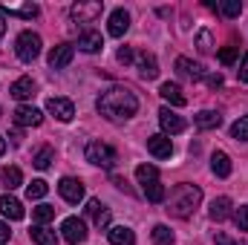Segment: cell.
<instances>
[{
	"label": "cell",
	"instance_id": "1",
	"mask_svg": "<svg viewBox=\"0 0 248 245\" xmlns=\"http://www.w3.org/2000/svg\"><path fill=\"white\" fill-rule=\"evenodd\" d=\"M139 110V98L127 90V87H110L107 92H101L98 98V113L110 122H119V119H130L136 116Z\"/></svg>",
	"mask_w": 248,
	"mask_h": 245
},
{
	"label": "cell",
	"instance_id": "2",
	"mask_svg": "<svg viewBox=\"0 0 248 245\" xmlns=\"http://www.w3.org/2000/svg\"><path fill=\"white\" fill-rule=\"evenodd\" d=\"M199 202H202V190L196 187V184H176L173 190H170V199H168V211L173 214V216H179V219H187V216H193V211L199 208Z\"/></svg>",
	"mask_w": 248,
	"mask_h": 245
},
{
	"label": "cell",
	"instance_id": "3",
	"mask_svg": "<svg viewBox=\"0 0 248 245\" xmlns=\"http://www.w3.org/2000/svg\"><path fill=\"white\" fill-rule=\"evenodd\" d=\"M15 52H17V58L23 63H32L38 55H41V35H35V32H20L17 35V44H15Z\"/></svg>",
	"mask_w": 248,
	"mask_h": 245
},
{
	"label": "cell",
	"instance_id": "4",
	"mask_svg": "<svg viewBox=\"0 0 248 245\" xmlns=\"http://www.w3.org/2000/svg\"><path fill=\"white\" fill-rule=\"evenodd\" d=\"M116 150L104 141H90L87 144V162L90 165H98V168H113L116 165Z\"/></svg>",
	"mask_w": 248,
	"mask_h": 245
},
{
	"label": "cell",
	"instance_id": "5",
	"mask_svg": "<svg viewBox=\"0 0 248 245\" xmlns=\"http://www.w3.org/2000/svg\"><path fill=\"white\" fill-rule=\"evenodd\" d=\"M101 9H104V3H98V0H93V3H75V6L69 9V15H72V20H78V23H93V20L101 15Z\"/></svg>",
	"mask_w": 248,
	"mask_h": 245
},
{
	"label": "cell",
	"instance_id": "6",
	"mask_svg": "<svg viewBox=\"0 0 248 245\" xmlns=\"http://www.w3.org/2000/svg\"><path fill=\"white\" fill-rule=\"evenodd\" d=\"M61 231H63V240L72 243V245L87 240V225H84V219H78V216H66L63 225H61Z\"/></svg>",
	"mask_w": 248,
	"mask_h": 245
},
{
	"label": "cell",
	"instance_id": "7",
	"mask_svg": "<svg viewBox=\"0 0 248 245\" xmlns=\"http://www.w3.org/2000/svg\"><path fill=\"white\" fill-rule=\"evenodd\" d=\"M58 190H61V196L69 205H78L84 199V184L78 182V179H72V176H63L61 182H58Z\"/></svg>",
	"mask_w": 248,
	"mask_h": 245
},
{
	"label": "cell",
	"instance_id": "8",
	"mask_svg": "<svg viewBox=\"0 0 248 245\" xmlns=\"http://www.w3.org/2000/svg\"><path fill=\"white\" fill-rule=\"evenodd\" d=\"M75 58V46L72 44H58V46H52V52H49V66L52 69H63V66H69Z\"/></svg>",
	"mask_w": 248,
	"mask_h": 245
},
{
	"label": "cell",
	"instance_id": "9",
	"mask_svg": "<svg viewBox=\"0 0 248 245\" xmlns=\"http://www.w3.org/2000/svg\"><path fill=\"white\" fill-rule=\"evenodd\" d=\"M46 110H49L58 122H72V116H75V107H72L69 98H49V101H46Z\"/></svg>",
	"mask_w": 248,
	"mask_h": 245
},
{
	"label": "cell",
	"instance_id": "10",
	"mask_svg": "<svg viewBox=\"0 0 248 245\" xmlns=\"http://www.w3.org/2000/svg\"><path fill=\"white\" fill-rule=\"evenodd\" d=\"M159 124H162V130H165V133H170V136L185 130V119H182V116H176L170 107H162V110H159Z\"/></svg>",
	"mask_w": 248,
	"mask_h": 245
},
{
	"label": "cell",
	"instance_id": "11",
	"mask_svg": "<svg viewBox=\"0 0 248 245\" xmlns=\"http://www.w3.org/2000/svg\"><path fill=\"white\" fill-rule=\"evenodd\" d=\"M12 119H15V124H20V127H38V124L44 122V113L35 110V107H17Z\"/></svg>",
	"mask_w": 248,
	"mask_h": 245
},
{
	"label": "cell",
	"instance_id": "12",
	"mask_svg": "<svg viewBox=\"0 0 248 245\" xmlns=\"http://www.w3.org/2000/svg\"><path fill=\"white\" fill-rule=\"evenodd\" d=\"M147 150H150L156 159H170L173 144H170V138H168V136H150V138H147Z\"/></svg>",
	"mask_w": 248,
	"mask_h": 245
},
{
	"label": "cell",
	"instance_id": "13",
	"mask_svg": "<svg viewBox=\"0 0 248 245\" xmlns=\"http://www.w3.org/2000/svg\"><path fill=\"white\" fill-rule=\"evenodd\" d=\"M84 211H87V214L93 216V222H95L98 228H107V225H110V211H107V208H104V205H101L98 199H90Z\"/></svg>",
	"mask_w": 248,
	"mask_h": 245
},
{
	"label": "cell",
	"instance_id": "14",
	"mask_svg": "<svg viewBox=\"0 0 248 245\" xmlns=\"http://www.w3.org/2000/svg\"><path fill=\"white\" fill-rule=\"evenodd\" d=\"M107 29H110L113 38H122L124 32L130 29V15H127L124 9H116V12L110 15V26H107Z\"/></svg>",
	"mask_w": 248,
	"mask_h": 245
},
{
	"label": "cell",
	"instance_id": "15",
	"mask_svg": "<svg viewBox=\"0 0 248 245\" xmlns=\"http://www.w3.org/2000/svg\"><path fill=\"white\" fill-rule=\"evenodd\" d=\"M211 170H214L219 179H228V176H231V159H228V153L217 150V153L211 156Z\"/></svg>",
	"mask_w": 248,
	"mask_h": 245
},
{
	"label": "cell",
	"instance_id": "16",
	"mask_svg": "<svg viewBox=\"0 0 248 245\" xmlns=\"http://www.w3.org/2000/svg\"><path fill=\"white\" fill-rule=\"evenodd\" d=\"M0 214L9 216V219H23V205L15 199V196H0Z\"/></svg>",
	"mask_w": 248,
	"mask_h": 245
},
{
	"label": "cell",
	"instance_id": "17",
	"mask_svg": "<svg viewBox=\"0 0 248 245\" xmlns=\"http://www.w3.org/2000/svg\"><path fill=\"white\" fill-rule=\"evenodd\" d=\"M136 63H139V75H141V78L150 81V78L159 75V63H156V58H153L150 52H141V55L136 58Z\"/></svg>",
	"mask_w": 248,
	"mask_h": 245
},
{
	"label": "cell",
	"instance_id": "18",
	"mask_svg": "<svg viewBox=\"0 0 248 245\" xmlns=\"http://www.w3.org/2000/svg\"><path fill=\"white\" fill-rule=\"evenodd\" d=\"M159 92H162V98H165L170 107H185V104H187V98L182 95V90H179L176 84H170V81H168V84H162V90H159Z\"/></svg>",
	"mask_w": 248,
	"mask_h": 245
},
{
	"label": "cell",
	"instance_id": "19",
	"mask_svg": "<svg viewBox=\"0 0 248 245\" xmlns=\"http://www.w3.org/2000/svg\"><path fill=\"white\" fill-rule=\"evenodd\" d=\"M17 101H23V98H32L35 95V81L32 78H17L15 84H12V90H9Z\"/></svg>",
	"mask_w": 248,
	"mask_h": 245
},
{
	"label": "cell",
	"instance_id": "20",
	"mask_svg": "<svg viewBox=\"0 0 248 245\" xmlns=\"http://www.w3.org/2000/svg\"><path fill=\"white\" fill-rule=\"evenodd\" d=\"M107 237H110V245H133V243H136V234H133L130 228H124V225L110 228V231H107Z\"/></svg>",
	"mask_w": 248,
	"mask_h": 245
},
{
	"label": "cell",
	"instance_id": "21",
	"mask_svg": "<svg viewBox=\"0 0 248 245\" xmlns=\"http://www.w3.org/2000/svg\"><path fill=\"white\" fill-rule=\"evenodd\" d=\"M196 127L199 130H217L219 124H222V116L219 113H214V110H202V113H196Z\"/></svg>",
	"mask_w": 248,
	"mask_h": 245
},
{
	"label": "cell",
	"instance_id": "22",
	"mask_svg": "<svg viewBox=\"0 0 248 245\" xmlns=\"http://www.w3.org/2000/svg\"><path fill=\"white\" fill-rule=\"evenodd\" d=\"M78 46L84 49V52H98L101 46H104V41H101V35L98 32H93V29H87L81 38H78Z\"/></svg>",
	"mask_w": 248,
	"mask_h": 245
},
{
	"label": "cell",
	"instance_id": "23",
	"mask_svg": "<svg viewBox=\"0 0 248 245\" xmlns=\"http://www.w3.org/2000/svg\"><path fill=\"white\" fill-rule=\"evenodd\" d=\"M29 237H32L35 245H58L55 231H49V228H44V225H35V228L29 231Z\"/></svg>",
	"mask_w": 248,
	"mask_h": 245
},
{
	"label": "cell",
	"instance_id": "24",
	"mask_svg": "<svg viewBox=\"0 0 248 245\" xmlns=\"http://www.w3.org/2000/svg\"><path fill=\"white\" fill-rule=\"evenodd\" d=\"M228 214H231V199H228V196H219V199H214V202H211V219L222 222Z\"/></svg>",
	"mask_w": 248,
	"mask_h": 245
},
{
	"label": "cell",
	"instance_id": "25",
	"mask_svg": "<svg viewBox=\"0 0 248 245\" xmlns=\"http://www.w3.org/2000/svg\"><path fill=\"white\" fill-rule=\"evenodd\" d=\"M176 72L182 75V78H202V66L199 63H193V61H187V58H179L176 61Z\"/></svg>",
	"mask_w": 248,
	"mask_h": 245
},
{
	"label": "cell",
	"instance_id": "26",
	"mask_svg": "<svg viewBox=\"0 0 248 245\" xmlns=\"http://www.w3.org/2000/svg\"><path fill=\"white\" fill-rule=\"evenodd\" d=\"M136 179H139V184L159 182V170H156L153 165H139V168H136Z\"/></svg>",
	"mask_w": 248,
	"mask_h": 245
},
{
	"label": "cell",
	"instance_id": "27",
	"mask_svg": "<svg viewBox=\"0 0 248 245\" xmlns=\"http://www.w3.org/2000/svg\"><path fill=\"white\" fill-rule=\"evenodd\" d=\"M52 159H55V153H52V147H41L35 156H32V165L38 168V170H46L49 165H52Z\"/></svg>",
	"mask_w": 248,
	"mask_h": 245
},
{
	"label": "cell",
	"instance_id": "28",
	"mask_svg": "<svg viewBox=\"0 0 248 245\" xmlns=\"http://www.w3.org/2000/svg\"><path fill=\"white\" fill-rule=\"evenodd\" d=\"M141 190H144V196L150 199V202H165V184L162 182H150V184H141Z\"/></svg>",
	"mask_w": 248,
	"mask_h": 245
},
{
	"label": "cell",
	"instance_id": "29",
	"mask_svg": "<svg viewBox=\"0 0 248 245\" xmlns=\"http://www.w3.org/2000/svg\"><path fill=\"white\" fill-rule=\"evenodd\" d=\"M20 182H23V173H20L17 168H6V170H3V187L15 190V187H20Z\"/></svg>",
	"mask_w": 248,
	"mask_h": 245
},
{
	"label": "cell",
	"instance_id": "30",
	"mask_svg": "<svg viewBox=\"0 0 248 245\" xmlns=\"http://www.w3.org/2000/svg\"><path fill=\"white\" fill-rule=\"evenodd\" d=\"M32 216H35L38 225H44V222L55 219V208H52V205H38V208H32Z\"/></svg>",
	"mask_w": 248,
	"mask_h": 245
},
{
	"label": "cell",
	"instance_id": "31",
	"mask_svg": "<svg viewBox=\"0 0 248 245\" xmlns=\"http://www.w3.org/2000/svg\"><path fill=\"white\" fill-rule=\"evenodd\" d=\"M153 243L156 245H173V231L168 225H156L153 228Z\"/></svg>",
	"mask_w": 248,
	"mask_h": 245
},
{
	"label": "cell",
	"instance_id": "32",
	"mask_svg": "<svg viewBox=\"0 0 248 245\" xmlns=\"http://www.w3.org/2000/svg\"><path fill=\"white\" fill-rule=\"evenodd\" d=\"M46 190H49V184L44 182V179H35L32 184H26V196H29V199H44Z\"/></svg>",
	"mask_w": 248,
	"mask_h": 245
},
{
	"label": "cell",
	"instance_id": "33",
	"mask_svg": "<svg viewBox=\"0 0 248 245\" xmlns=\"http://www.w3.org/2000/svg\"><path fill=\"white\" fill-rule=\"evenodd\" d=\"M231 136H234L237 141H248V116H243L240 122H234V127H231Z\"/></svg>",
	"mask_w": 248,
	"mask_h": 245
},
{
	"label": "cell",
	"instance_id": "34",
	"mask_svg": "<svg viewBox=\"0 0 248 245\" xmlns=\"http://www.w3.org/2000/svg\"><path fill=\"white\" fill-rule=\"evenodd\" d=\"M219 12H222L225 17H237V15L243 12V3H240V0H225V3L219 6Z\"/></svg>",
	"mask_w": 248,
	"mask_h": 245
},
{
	"label": "cell",
	"instance_id": "35",
	"mask_svg": "<svg viewBox=\"0 0 248 245\" xmlns=\"http://www.w3.org/2000/svg\"><path fill=\"white\" fill-rule=\"evenodd\" d=\"M6 9H9V15H20V17H35V15L41 12L35 3H29V6H17V9H15V6H6Z\"/></svg>",
	"mask_w": 248,
	"mask_h": 245
},
{
	"label": "cell",
	"instance_id": "36",
	"mask_svg": "<svg viewBox=\"0 0 248 245\" xmlns=\"http://www.w3.org/2000/svg\"><path fill=\"white\" fill-rule=\"evenodd\" d=\"M234 222H237L240 231H248V205H243V208L234 211Z\"/></svg>",
	"mask_w": 248,
	"mask_h": 245
},
{
	"label": "cell",
	"instance_id": "37",
	"mask_svg": "<svg viewBox=\"0 0 248 245\" xmlns=\"http://www.w3.org/2000/svg\"><path fill=\"white\" fill-rule=\"evenodd\" d=\"M219 61L225 63V66L234 63L237 61V46H225V49H219Z\"/></svg>",
	"mask_w": 248,
	"mask_h": 245
},
{
	"label": "cell",
	"instance_id": "38",
	"mask_svg": "<svg viewBox=\"0 0 248 245\" xmlns=\"http://www.w3.org/2000/svg\"><path fill=\"white\" fill-rule=\"evenodd\" d=\"M133 58H136V55H133L130 46H122V49H119V61L122 63H133Z\"/></svg>",
	"mask_w": 248,
	"mask_h": 245
},
{
	"label": "cell",
	"instance_id": "39",
	"mask_svg": "<svg viewBox=\"0 0 248 245\" xmlns=\"http://www.w3.org/2000/svg\"><path fill=\"white\" fill-rule=\"evenodd\" d=\"M199 49H202V52H208V49H211V35H208V32H202V35H199Z\"/></svg>",
	"mask_w": 248,
	"mask_h": 245
},
{
	"label": "cell",
	"instance_id": "40",
	"mask_svg": "<svg viewBox=\"0 0 248 245\" xmlns=\"http://www.w3.org/2000/svg\"><path fill=\"white\" fill-rule=\"evenodd\" d=\"M217 245H246V243H234L228 234H217Z\"/></svg>",
	"mask_w": 248,
	"mask_h": 245
},
{
	"label": "cell",
	"instance_id": "41",
	"mask_svg": "<svg viewBox=\"0 0 248 245\" xmlns=\"http://www.w3.org/2000/svg\"><path fill=\"white\" fill-rule=\"evenodd\" d=\"M237 75H240V81H248V55L243 58V63H240V69H237Z\"/></svg>",
	"mask_w": 248,
	"mask_h": 245
},
{
	"label": "cell",
	"instance_id": "42",
	"mask_svg": "<svg viewBox=\"0 0 248 245\" xmlns=\"http://www.w3.org/2000/svg\"><path fill=\"white\" fill-rule=\"evenodd\" d=\"M9 237H12L9 225H6V222H0V245H3V243H9Z\"/></svg>",
	"mask_w": 248,
	"mask_h": 245
},
{
	"label": "cell",
	"instance_id": "43",
	"mask_svg": "<svg viewBox=\"0 0 248 245\" xmlns=\"http://www.w3.org/2000/svg\"><path fill=\"white\" fill-rule=\"evenodd\" d=\"M208 84L217 90V87H222V78H219V75H211V78H208Z\"/></svg>",
	"mask_w": 248,
	"mask_h": 245
},
{
	"label": "cell",
	"instance_id": "44",
	"mask_svg": "<svg viewBox=\"0 0 248 245\" xmlns=\"http://www.w3.org/2000/svg\"><path fill=\"white\" fill-rule=\"evenodd\" d=\"M3 32H6V17L0 15V38H3Z\"/></svg>",
	"mask_w": 248,
	"mask_h": 245
},
{
	"label": "cell",
	"instance_id": "45",
	"mask_svg": "<svg viewBox=\"0 0 248 245\" xmlns=\"http://www.w3.org/2000/svg\"><path fill=\"white\" fill-rule=\"evenodd\" d=\"M3 153H6V141L0 138V156H3Z\"/></svg>",
	"mask_w": 248,
	"mask_h": 245
},
{
	"label": "cell",
	"instance_id": "46",
	"mask_svg": "<svg viewBox=\"0 0 248 245\" xmlns=\"http://www.w3.org/2000/svg\"><path fill=\"white\" fill-rule=\"evenodd\" d=\"M0 116H3V110H0Z\"/></svg>",
	"mask_w": 248,
	"mask_h": 245
}]
</instances>
